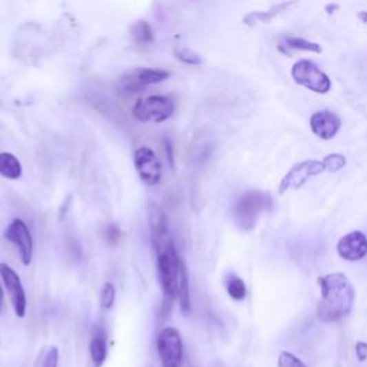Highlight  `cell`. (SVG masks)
I'll use <instances>...</instances> for the list:
<instances>
[{
  "label": "cell",
  "instance_id": "13",
  "mask_svg": "<svg viewBox=\"0 0 367 367\" xmlns=\"http://www.w3.org/2000/svg\"><path fill=\"white\" fill-rule=\"evenodd\" d=\"M337 254L346 261H360L367 255V237L361 231H352L337 242Z\"/></svg>",
  "mask_w": 367,
  "mask_h": 367
},
{
  "label": "cell",
  "instance_id": "10",
  "mask_svg": "<svg viewBox=\"0 0 367 367\" xmlns=\"http://www.w3.org/2000/svg\"><path fill=\"white\" fill-rule=\"evenodd\" d=\"M0 277H2V282L6 287V291L10 295L14 314L17 317L23 319L26 314V308H28V299H26V293L21 282L19 274H17L6 263H0Z\"/></svg>",
  "mask_w": 367,
  "mask_h": 367
},
{
  "label": "cell",
  "instance_id": "21",
  "mask_svg": "<svg viewBox=\"0 0 367 367\" xmlns=\"http://www.w3.org/2000/svg\"><path fill=\"white\" fill-rule=\"evenodd\" d=\"M286 45L287 48L294 50H306V52H314V54H322V46L319 43L306 41L303 38H297V36L287 38Z\"/></svg>",
  "mask_w": 367,
  "mask_h": 367
},
{
  "label": "cell",
  "instance_id": "1",
  "mask_svg": "<svg viewBox=\"0 0 367 367\" xmlns=\"http://www.w3.org/2000/svg\"><path fill=\"white\" fill-rule=\"evenodd\" d=\"M322 299L317 306V319L323 323L339 322L352 313L356 291L343 273H333L317 278Z\"/></svg>",
  "mask_w": 367,
  "mask_h": 367
},
{
  "label": "cell",
  "instance_id": "6",
  "mask_svg": "<svg viewBox=\"0 0 367 367\" xmlns=\"http://www.w3.org/2000/svg\"><path fill=\"white\" fill-rule=\"evenodd\" d=\"M291 76L297 83L316 94H327L331 90L330 78L311 61L297 62L291 69Z\"/></svg>",
  "mask_w": 367,
  "mask_h": 367
},
{
  "label": "cell",
  "instance_id": "25",
  "mask_svg": "<svg viewBox=\"0 0 367 367\" xmlns=\"http://www.w3.org/2000/svg\"><path fill=\"white\" fill-rule=\"evenodd\" d=\"M278 367H307L299 357L289 352H283L278 357Z\"/></svg>",
  "mask_w": 367,
  "mask_h": 367
},
{
  "label": "cell",
  "instance_id": "18",
  "mask_svg": "<svg viewBox=\"0 0 367 367\" xmlns=\"http://www.w3.org/2000/svg\"><path fill=\"white\" fill-rule=\"evenodd\" d=\"M90 353L94 363V367H102L105 360L108 357V344L105 335H98L92 339L90 346Z\"/></svg>",
  "mask_w": 367,
  "mask_h": 367
},
{
  "label": "cell",
  "instance_id": "29",
  "mask_svg": "<svg viewBox=\"0 0 367 367\" xmlns=\"http://www.w3.org/2000/svg\"><path fill=\"white\" fill-rule=\"evenodd\" d=\"M3 297H5V293H3L2 284H0V306H2V303H3Z\"/></svg>",
  "mask_w": 367,
  "mask_h": 367
},
{
  "label": "cell",
  "instance_id": "15",
  "mask_svg": "<svg viewBox=\"0 0 367 367\" xmlns=\"http://www.w3.org/2000/svg\"><path fill=\"white\" fill-rule=\"evenodd\" d=\"M297 5H299L297 3V0H287V2L278 3L266 12H251L246 17H244L242 22L246 23L247 26H255L257 23L267 25V23L273 22L277 16H280L284 12H289L291 8H294Z\"/></svg>",
  "mask_w": 367,
  "mask_h": 367
},
{
  "label": "cell",
  "instance_id": "3",
  "mask_svg": "<svg viewBox=\"0 0 367 367\" xmlns=\"http://www.w3.org/2000/svg\"><path fill=\"white\" fill-rule=\"evenodd\" d=\"M182 264V260L180 258L172 242H169L161 253H158L156 266H158L160 283L168 302L177 300L178 297V280Z\"/></svg>",
  "mask_w": 367,
  "mask_h": 367
},
{
  "label": "cell",
  "instance_id": "26",
  "mask_svg": "<svg viewBox=\"0 0 367 367\" xmlns=\"http://www.w3.org/2000/svg\"><path fill=\"white\" fill-rule=\"evenodd\" d=\"M59 363V348L58 347H50L43 361H42V367H58Z\"/></svg>",
  "mask_w": 367,
  "mask_h": 367
},
{
  "label": "cell",
  "instance_id": "19",
  "mask_svg": "<svg viewBox=\"0 0 367 367\" xmlns=\"http://www.w3.org/2000/svg\"><path fill=\"white\" fill-rule=\"evenodd\" d=\"M178 302H180V308L182 314H189L191 311V299H189V280H188V273L185 269V264L181 267L180 273V280H178Z\"/></svg>",
  "mask_w": 367,
  "mask_h": 367
},
{
  "label": "cell",
  "instance_id": "22",
  "mask_svg": "<svg viewBox=\"0 0 367 367\" xmlns=\"http://www.w3.org/2000/svg\"><path fill=\"white\" fill-rule=\"evenodd\" d=\"M174 56L185 65H201L202 63L201 55H198L197 52H194L192 49L184 48V46L174 49Z\"/></svg>",
  "mask_w": 367,
  "mask_h": 367
},
{
  "label": "cell",
  "instance_id": "28",
  "mask_svg": "<svg viewBox=\"0 0 367 367\" xmlns=\"http://www.w3.org/2000/svg\"><path fill=\"white\" fill-rule=\"evenodd\" d=\"M164 148H165L168 162H169L171 168H174V148H172V144H171L169 139H164Z\"/></svg>",
  "mask_w": 367,
  "mask_h": 367
},
{
  "label": "cell",
  "instance_id": "12",
  "mask_svg": "<svg viewBox=\"0 0 367 367\" xmlns=\"http://www.w3.org/2000/svg\"><path fill=\"white\" fill-rule=\"evenodd\" d=\"M148 222H149V231L154 242V249H156V253H161L169 242H172L169 241L168 216L160 205L149 204Z\"/></svg>",
  "mask_w": 367,
  "mask_h": 367
},
{
  "label": "cell",
  "instance_id": "7",
  "mask_svg": "<svg viewBox=\"0 0 367 367\" xmlns=\"http://www.w3.org/2000/svg\"><path fill=\"white\" fill-rule=\"evenodd\" d=\"M169 78V72L160 67H141L125 74L119 79V90L125 94L141 92L147 86L161 83Z\"/></svg>",
  "mask_w": 367,
  "mask_h": 367
},
{
  "label": "cell",
  "instance_id": "23",
  "mask_svg": "<svg viewBox=\"0 0 367 367\" xmlns=\"http://www.w3.org/2000/svg\"><path fill=\"white\" fill-rule=\"evenodd\" d=\"M115 297H116V290H115L114 284L112 283H105L102 290H101V295H99L101 308H103V310L112 308V306L115 303Z\"/></svg>",
  "mask_w": 367,
  "mask_h": 367
},
{
  "label": "cell",
  "instance_id": "11",
  "mask_svg": "<svg viewBox=\"0 0 367 367\" xmlns=\"http://www.w3.org/2000/svg\"><path fill=\"white\" fill-rule=\"evenodd\" d=\"M5 238L19 250L22 263L29 266L33 258V240L28 224L21 218L13 220L5 231Z\"/></svg>",
  "mask_w": 367,
  "mask_h": 367
},
{
  "label": "cell",
  "instance_id": "5",
  "mask_svg": "<svg viewBox=\"0 0 367 367\" xmlns=\"http://www.w3.org/2000/svg\"><path fill=\"white\" fill-rule=\"evenodd\" d=\"M156 350L162 367H181L184 346L180 331L174 327H165L156 337Z\"/></svg>",
  "mask_w": 367,
  "mask_h": 367
},
{
  "label": "cell",
  "instance_id": "8",
  "mask_svg": "<svg viewBox=\"0 0 367 367\" xmlns=\"http://www.w3.org/2000/svg\"><path fill=\"white\" fill-rule=\"evenodd\" d=\"M134 165L139 178L145 185L154 187L160 184L162 177V165L152 148L139 147L134 152Z\"/></svg>",
  "mask_w": 367,
  "mask_h": 367
},
{
  "label": "cell",
  "instance_id": "2",
  "mask_svg": "<svg viewBox=\"0 0 367 367\" xmlns=\"http://www.w3.org/2000/svg\"><path fill=\"white\" fill-rule=\"evenodd\" d=\"M273 209V198L269 192L249 189L235 201L233 216L235 224L244 231H250L255 227L258 217Z\"/></svg>",
  "mask_w": 367,
  "mask_h": 367
},
{
  "label": "cell",
  "instance_id": "20",
  "mask_svg": "<svg viewBox=\"0 0 367 367\" xmlns=\"http://www.w3.org/2000/svg\"><path fill=\"white\" fill-rule=\"evenodd\" d=\"M131 33H132L134 42L141 46L151 45L155 39L154 30L147 21H138L136 23H134L131 28Z\"/></svg>",
  "mask_w": 367,
  "mask_h": 367
},
{
  "label": "cell",
  "instance_id": "4",
  "mask_svg": "<svg viewBox=\"0 0 367 367\" xmlns=\"http://www.w3.org/2000/svg\"><path fill=\"white\" fill-rule=\"evenodd\" d=\"M174 112H176V102L165 95L139 98L132 108V116L144 124L147 122L162 124L174 115Z\"/></svg>",
  "mask_w": 367,
  "mask_h": 367
},
{
  "label": "cell",
  "instance_id": "17",
  "mask_svg": "<svg viewBox=\"0 0 367 367\" xmlns=\"http://www.w3.org/2000/svg\"><path fill=\"white\" fill-rule=\"evenodd\" d=\"M225 289L229 295L235 302H241L246 299L247 287L246 283L242 282V278L234 273H229L225 275Z\"/></svg>",
  "mask_w": 367,
  "mask_h": 367
},
{
  "label": "cell",
  "instance_id": "16",
  "mask_svg": "<svg viewBox=\"0 0 367 367\" xmlns=\"http://www.w3.org/2000/svg\"><path fill=\"white\" fill-rule=\"evenodd\" d=\"M0 176L8 180H19L22 177V164L10 152H0Z\"/></svg>",
  "mask_w": 367,
  "mask_h": 367
},
{
  "label": "cell",
  "instance_id": "24",
  "mask_svg": "<svg viewBox=\"0 0 367 367\" xmlns=\"http://www.w3.org/2000/svg\"><path fill=\"white\" fill-rule=\"evenodd\" d=\"M323 164L326 167V171L337 172L346 167V158L342 154H330L323 160Z\"/></svg>",
  "mask_w": 367,
  "mask_h": 367
},
{
  "label": "cell",
  "instance_id": "14",
  "mask_svg": "<svg viewBox=\"0 0 367 367\" xmlns=\"http://www.w3.org/2000/svg\"><path fill=\"white\" fill-rule=\"evenodd\" d=\"M342 127V119L331 111L314 112L310 118V128L313 134L324 141L335 138Z\"/></svg>",
  "mask_w": 367,
  "mask_h": 367
},
{
  "label": "cell",
  "instance_id": "9",
  "mask_svg": "<svg viewBox=\"0 0 367 367\" xmlns=\"http://www.w3.org/2000/svg\"><path fill=\"white\" fill-rule=\"evenodd\" d=\"M326 171V167L323 161H316V160H307L303 162L295 164L287 174L284 178L280 182L278 192L280 194H284V192L290 189H299L302 188L310 178L317 177L320 174Z\"/></svg>",
  "mask_w": 367,
  "mask_h": 367
},
{
  "label": "cell",
  "instance_id": "27",
  "mask_svg": "<svg viewBox=\"0 0 367 367\" xmlns=\"http://www.w3.org/2000/svg\"><path fill=\"white\" fill-rule=\"evenodd\" d=\"M356 356L360 361H364L367 359V343L364 342L356 343Z\"/></svg>",
  "mask_w": 367,
  "mask_h": 367
}]
</instances>
